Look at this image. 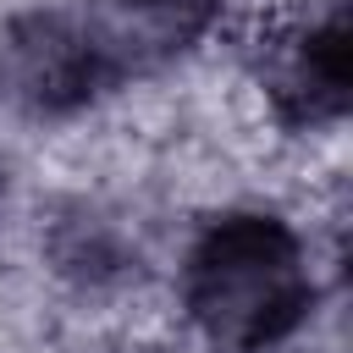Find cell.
<instances>
[{
  "label": "cell",
  "instance_id": "3",
  "mask_svg": "<svg viewBox=\"0 0 353 353\" xmlns=\"http://www.w3.org/2000/svg\"><path fill=\"white\" fill-rule=\"evenodd\" d=\"M265 94L292 127H320L347 110V6L325 0L320 11L287 22L265 50Z\"/></svg>",
  "mask_w": 353,
  "mask_h": 353
},
{
  "label": "cell",
  "instance_id": "2",
  "mask_svg": "<svg viewBox=\"0 0 353 353\" xmlns=\"http://www.w3.org/2000/svg\"><path fill=\"white\" fill-rule=\"evenodd\" d=\"M116 72L72 11H28L0 28V105L22 116H66L110 88Z\"/></svg>",
  "mask_w": 353,
  "mask_h": 353
},
{
  "label": "cell",
  "instance_id": "1",
  "mask_svg": "<svg viewBox=\"0 0 353 353\" xmlns=\"http://www.w3.org/2000/svg\"><path fill=\"white\" fill-rule=\"evenodd\" d=\"M314 303L303 237L265 210L210 221L182 259V309L226 353H265L287 342Z\"/></svg>",
  "mask_w": 353,
  "mask_h": 353
},
{
  "label": "cell",
  "instance_id": "4",
  "mask_svg": "<svg viewBox=\"0 0 353 353\" xmlns=\"http://www.w3.org/2000/svg\"><path fill=\"white\" fill-rule=\"evenodd\" d=\"M221 0H88L83 28L94 33L99 55L110 61V72H132V66H154L171 61L176 50H188L210 22H215Z\"/></svg>",
  "mask_w": 353,
  "mask_h": 353
}]
</instances>
